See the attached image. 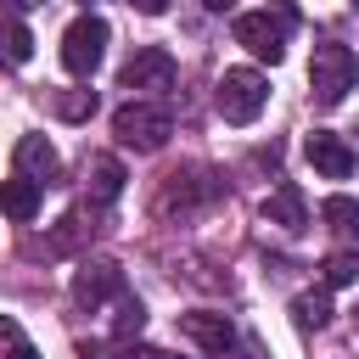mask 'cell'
I'll use <instances>...</instances> for the list:
<instances>
[{"instance_id": "6da1fadb", "label": "cell", "mask_w": 359, "mask_h": 359, "mask_svg": "<svg viewBox=\"0 0 359 359\" xmlns=\"http://www.w3.org/2000/svg\"><path fill=\"white\" fill-rule=\"evenodd\" d=\"M353 84H359V56H353L342 39H320L314 56H309V95H314V107H320V112L342 107Z\"/></svg>"}, {"instance_id": "7a4b0ae2", "label": "cell", "mask_w": 359, "mask_h": 359, "mask_svg": "<svg viewBox=\"0 0 359 359\" xmlns=\"http://www.w3.org/2000/svg\"><path fill=\"white\" fill-rule=\"evenodd\" d=\"M112 135L123 151H163L174 135V112L163 101H123L112 112Z\"/></svg>"}, {"instance_id": "3957f363", "label": "cell", "mask_w": 359, "mask_h": 359, "mask_svg": "<svg viewBox=\"0 0 359 359\" xmlns=\"http://www.w3.org/2000/svg\"><path fill=\"white\" fill-rule=\"evenodd\" d=\"M292 22H297V17H292L286 6H275V11L264 6V11H241V17L230 22V34H236V45H247L258 62H280V56H286V39H292Z\"/></svg>"}, {"instance_id": "277c9868", "label": "cell", "mask_w": 359, "mask_h": 359, "mask_svg": "<svg viewBox=\"0 0 359 359\" xmlns=\"http://www.w3.org/2000/svg\"><path fill=\"white\" fill-rule=\"evenodd\" d=\"M224 196V180L213 174V168H174L168 180H163V191H157V208L174 219H191V213H202V208H213Z\"/></svg>"}, {"instance_id": "5b68a950", "label": "cell", "mask_w": 359, "mask_h": 359, "mask_svg": "<svg viewBox=\"0 0 359 359\" xmlns=\"http://www.w3.org/2000/svg\"><path fill=\"white\" fill-rule=\"evenodd\" d=\"M213 101H219V118H224V123H252V118L269 107V79H264L258 67H224Z\"/></svg>"}, {"instance_id": "8992f818", "label": "cell", "mask_w": 359, "mask_h": 359, "mask_svg": "<svg viewBox=\"0 0 359 359\" xmlns=\"http://www.w3.org/2000/svg\"><path fill=\"white\" fill-rule=\"evenodd\" d=\"M174 56L163 50V45H140L129 62H123V73H118V90H129V101H151V95H168L174 90Z\"/></svg>"}, {"instance_id": "52a82bcc", "label": "cell", "mask_w": 359, "mask_h": 359, "mask_svg": "<svg viewBox=\"0 0 359 359\" xmlns=\"http://www.w3.org/2000/svg\"><path fill=\"white\" fill-rule=\"evenodd\" d=\"M101 56H107V17L79 11V17L67 22V34H62V67H67L73 79H90V73L101 67Z\"/></svg>"}, {"instance_id": "ba28073f", "label": "cell", "mask_w": 359, "mask_h": 359, "mask_svg": "<svg viewBox=\"0 0 359 359\" xmlns=\"http://www.w3.org/2000/svg\"><path fill=\"white\" fill-rule=\"evenodd\" d=\"M101 230H107V208H95V202H79V208H67V213L50 224V236L39 241V252H45V258H67V252L90 247Z\"/></svg>"}, {"instance_id": "9c48e42d", "label": "cell", "mask_w": 359, "mask_h": 359, "mask_svg": "<svg viewBox=\"0 0 359 359\" xmlns=\"http://www.w3.org/2000/svg\"><path fill=\"white\" fill-rule=\"evenodd\" d=\"M123 303L129 292H123V269L112 264V258H84L79 269H73V303L84 309V314H101L107 303Z\"/></svg>"}, {"instance_id": "30bf717a", "label": "cell", "mask_w": 359, "mask_h": 359, "mask_svg": "<svg viewBox=\"0 0 359 359\" xmlns=\"http://www.w3.org/2000/svg\"><path fill=\"white\" fill-rule=\"evenodd\" d=\"M11 168H17L22 180H34L39 191L62 185V157H56V146H50L45 135H22V140L11 146Z\"/></svg>"}, {"instance_id": "8fae6325", "label": "cell", "mask_w": 359, "mask_h": 359, "mask_svg": "<svg viewBox=\"0 0 359 359\" xmlns=\"http://www.w3.org/2000/svg\"><path fill=\"white\" fill-rule=\"evenodd\" d=\"M303 151H309V163H314L320 180H348V174L359 168V151H353L342 135H331V129H314V135L303 140Z\"/></svg>"}, {"instance_id": "7c38bea8", "label": "cell", "mask_w": 359, "mask_h": 359, "mask_svg": "<svg viewBox=\"0 0 359 359\" xmlns=\"http://www.w3.org/2000/svg\"><path fill=\"white\" fill-rule=\"evenodd\" d=\"M180 331H185L202 353H213V359H224V353L236 348V325H230V314H219V309H191V314H180Z\"/></svg>"}, {"instance_id": "4fadbf2b", "label": "cell", "mask_w": 359, "mask_h": 359, "mask_svg": "<svg viewBox=\"0 0 359 359\" xmlns=\"http://www.w3.org/2000/svg\"><path fill=\"white\" fill-rule=\"evenodd\" d=\"M123 163L112 157V151H90L84 157V202H95V208H112L118 196H123Z\"/></svg>"}, {"instance_id": "5bb4252c", "label": "cell", "mask_w": 359, "mask_h": 359, "mask_svg": "<svg viewBox=\"0 0 359 359\" xmlns=\"http://www.w3.org/2000/svg\"><path fill=\"white\" fill-rule=\"evenodd\" d=\"M264 219L269 224H280L286 236H297V230H309V202H303V185H275L269 196H264Z\"/></svg>"}, {"instance_id": "9a60e30c", "label": "cell", "mask_w": 359, "mask_h": 359, "mask_svg": "<svg viewBox=\"0 0 359 359\" xmlns=\"http://www.w3.org/2000/svg\"><path fill=\"white\" fill-rule=\"evenodd\" d=\"M320 219H325V230L337 236V241H348V247H359V202L353 196H325L320 202Z\"/></svg>"}, {"instance_id": "2e32d148", "label": "cell", "mask_w": 359, "mask_h": 359, "mask_svg": "<svg viewBox=\"0 0 359 359\" xmlns=\"http://www.w3.org/2000/svg\"><path fill=\"white\" fill-rule=\"evenodd\" d=\"M6 213H11V224H28V219L39 213V185L22 180V174H11V180H6Z\"/></svg>"}, {"instance_id": "e0dca14e", "label": "cell", "mask_w": 359, "mask_h": 359, "mask_svg": "<svg viewBox=\"0 0 359 359\" xmlns=\"http://www.w3.org/2000/svg\"><path fill=\"white\" fill-rule=\"evenodd\" d=\"M292 320H297V331H320L325 320H331V292L320 286V292H297L292 297Z\"/></svg>"}, {"instance_id": "ac0fdd59", "label": "cell", "mask_w": 359, "mask_h": 359, "mask_svg": "<svg viewBox=\"0 0 359 359\" xmlns=\"http://www.w3.org/2000/svg\"><path fill=\"white\" fill-rule=\"evenodd\" d=\"M28 56H34V34L22 11H6V62H28Z\"/></svg>"}, {"instance_id": "d6986e66", "label": "cell", "mask_w": 359, "mask_h": 359, "mask_svg": "<svg viewBox=\"0 0 359 359\" xmlns=\"http://www.w3.org/2000/svg\"><path fill=\"white\" fill-rule=\"evenodd\" d=\"M140 325H146V303L140 297H123L118 303V320H112V337L129 348V337H140Z\"/></svg>"}, {"instance_id": "ffe728a7", "label": "cell", "mask_w": 359, "mask_h": 359, "mask_svg": "<svg viewBox=\"0 0 359 359\" xmlns=\"http://www.w3.org/2000/svg\"><path fill=\"white\" fill-rule=\"evenodd\" d=\"M359 280V252H331L325 258V292L331 286H353Z\"/></svg>"}, {"instance_id": "44dd1931", "label": "cell", "mask_w": 359, "mask_h": 359, "mask_svg": "<svg viewBox=\"0 0 359 359\" xmlns=\"http://www.w3.org/2000/svg\"><path fill=\"white\" fill-rule=\"evenodd\" d=\"M0 337H6V359H39V348L22 337V325H17V320H0Z\"/></svg>"}, {"instance_id": "7402d4cb", "label": "cell", "mask_w": 359, "mask_h": 359, "mask_svg": "<svg viewBox=\"0 0 359 359\" xmlns=\"http://www.w3.org/2000/svg\"><path fill=\"white\" fill-rule=\"evenodd\" d=\"M56 112H62V118H73V123H79V118H90V112H95V90H73V95H56Z\"/></svg>"}, {"instance_id": "603a6c76", "label": "cell", "mask_w": 359, "mask_h": 359, "mask_svg": "<svg viewBox=\"0 0 359 359\" xmlns=\"http://www.w3.org/2000/svg\"><path fill=\"white\" fill-rule=\"evenodd\" d=\"M123 359H174V353H163V348H151V342H129Z\"/></svg>"}]
</instances>
